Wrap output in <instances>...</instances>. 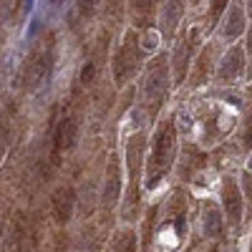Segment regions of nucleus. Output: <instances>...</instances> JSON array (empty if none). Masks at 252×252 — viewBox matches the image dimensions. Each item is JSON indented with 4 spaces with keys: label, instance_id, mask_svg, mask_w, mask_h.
Segmentation results:
<instances>
[{
    "label": "nucleus",
    "instance_id": "obj_1",
    "mask_svg": "<svg viewBox=\"0 0 252 252\" xmlns=\"http://www.w3.org/2000/svg\"><path fill=\"white\" fill-rule=\"evenodd\" d=\"M166 94H169V63H166V56H159L146 66L139 89V109L149 124L157 119L159 109L164 106Z\"/></svg>",
    "mask_w": 252,
    "mask_h": 252
},
{
    "label": "nucleus",
    "instance_id": "obj_2",
    "mask_svg": "<svg viewBox=\"0 0 252 252\" xmlns=\"http://www.w3.org/2000/svg\"><path fill=\"white\" fill-rule=\"evenodd\" d=\"M174 154H177V129H174V121L166 119L154 136L152 154L149 161H146V189H154L166 177V172L174 164Z\"/></svg>",
    "mask_w": 252,
    "mask_h": 252
},
{
    "label": "nucleus",
    "instance_id": "obj_3",
    "mask_svg": "<svg viewBox=\"0 0 252 252\" xmlns=\"http://www.w3.org/2000/svg\"><path fill=\"white\" fill-rule=\"evenodd\" d=\"M53 53H56V40L53 33H43L31 48L26 66H23V89L33 91L40 81H43L53 66Z\"/></svg>",
    "mask_w": 252,
    "mask_h": 252
},
{
    "label": "nucleus",
    "instance_id": "obj_4",
    "mask_svg": "<svg viewBox=\"0 0 252 252\" xmlns=\"http://www.w3.org/2000/svg\"><path fill=\"white\" fill-rule=\"evenodd\" d=\"M144 146H146V134H144V131H136L129 141H126V169H129V189H126L124 217H129V220L136 217V204H139V177H141Z\"/></svg>",
    "mask_w": 252,
    "mask_h": 252
},
{
    "label": "nucleus",
    "instance_id": "obj_5",
    "mask_svg": "<svg viewBox=\"0 0 252 252\" xmlns=\"http://www.w3.org/2000/svg\"><path fill=\"white\" fill-rule=\"evenodd\" d=\"M78 126H81V103H78V94L73 96L71 106L63 111V116L56 124V131H53V157H51V166L61 164V157L66 154L71 146L76 144L78 136Z\"/></svg>",
    "mask_w": 252,
    "mask_h": 252
},
{
    "label": "nucleus",
    "instance_id": "obj_6",
    "mask_svg": "<svg viewBox=\"0 0 252 252\" xmlns=\"http://www.w3.org/2000/svg\"><path fill=\"white\" fill-rule=\"evenodd\" d=\"M141 66V43H139V33L129 31L124 35L121 46L114 56V78L119 86H124Z\"/></svg>",
    "mask_w": 252,
    "mask_h": 252
},
{
    "label": "nucleus",
    "instance_id": "obj_7",
    "mask_svg": "<svg viewBox=\"0 0 252 252\" xmlns=\"http://www.w3.org/2000/svg\"><path fill=\"white\" fill-rule=\"evenodd\" d=\"M197 40H199V31H192V33H189V38L184 35V38L179 40V46L174 48V58H172V66H174V81H177V83L187 81L189 58H192V53H194V46H197Z\"/></svg>",
    "mask_w": 252,
    "mask_h": 252
},
{
    "label": "nucleus",
    "instance_id": "obj_8",
    "mask_svg": "<svg viewBox=\"0 0 252 252\" xmlns=\"http://www.w3.org/2000/svg\"><path fill=\"white\" fill-rule=\"evenodd\" d=\"M222 204H224V215L229 220V224L237 227L242 220V194H240V187L232 177H227L222 182Z\"/></svg>",
    "mask_w": 252,
    "mask_h": 252
},
{
    "label": "nucleus",
    "instance_id": "obj_9",
    "mask_svg": "<svg viewBox=\"0 0 252 252\" xmlns=\"http://www.w3.org/2000/svg\"><path fill=\"white\" fill-rule=\"evenodd\" d=\"M121 197V166L119 157H111L109 169H106V182H103V209H114V204Z\"/></svg>",
    "mask_w": 252,
    "mask_h": 252
},
{
    "label": "nucleus",
    "instance_id": "obj_10",
    "mask_svg": "<svg viewBox=\"0 0 252 252\" xmlns=\"http://www.w3.org/2000/svg\"><path fill=\"white\" fill-rule=\"evenodd\" d=\"M245 73V51L242 46H235L232 51H229L224 58H222V66H220V81H235Z\"/></svg>",
    "mask_w": 252,
    "mask_h": 252
},
{
    "label": "nucleus",
    "instance_id": "obj_11",
    "mask_svg": "<svg viewBox=\"0 0 252 252\" xmlns=\"http://www.w3.org/2000/svg\"><path fill=\"white\" fill-rule=\"evenodd\" d=\"M157 3L159 0H131V23L136 28H152L154 26V13H157Z\"/></svg>",
    "mask_w": 252,
    "mask_h": 252
},
{
    "label": "nucleus",
    "instance_id": "obj_12",
    "mask_svg": "<svg viewBox=\"0 0 252 252\" xmlns=\"http://www.w3.org/2000/svg\"><path fill=\"white\" fill-rule=\"evenodd\" d=\"M73 202H76V194H73V189L71 187H61L56 189V194H53V212H56V220L61 224H66L73 215Z\"/></svg>",
    "mask_w": 252,
    "mask_h": 252
},
{
    "label": "nucleus",
    "instance_id": "obj_13",
    "mask_svg": "<svg viewBox=\"0 0 252 252\" xmlns=\"http://www.w3.org/2000/svg\"><path fill=\"white\" fill-rule=\"evenodd\" d=\"M182 13H184V0H166L164 3V13H161V31H164V38L172 40L179 20H182Z\"/></svg>",
    "mask_w": 252,
    "mask_h": 252
},
{
    "label": "nucleus",
    "instance_id": "obj_14",
    "mask_svg": "<svg viewBox=\"0 0 252 252\" xmlns=\"http://www.w3.org/2000/svg\"><path fill=\"white\" fill-rule=\"evenodd\" d=\"M245 28V13H242V5H240V0H235V5L232 10H229V18H227V23H224V38L227 40H235Z\"/></svg>",
    "mask_w": 252,
    "mask_h": 252
},
{
    "label": "nucleus",
    "instance_id": "obj_15",
    "mask_svg": "<svg viewBox=\"0 0 252 252\" xmlns=\"http://www.w3.org/2000/svg\"><path fill=\"white\" fill-rule=\"evenodd\" d=\"M220 232H222V215L215 209V204H207V209H204V235L217 237Z\"/></svg>",
    "mask_w": 252,
    "mask_h": 252
},
{
    "label": "nucleus",
    "instance_id": "obj_16",
    "mask_svg": "<svg viewBox=\"0 0 252 252\" xmlns=\"http://www.w3.org/2000/svg\"><path fill=\"white\" fill-rule=\"evenodd\" d=\"M212 48H207L202 56H199V61H197V71H194V76H192V86H202L204 83V78L209 76V68H212Z\"/></svg>",
    "mask_w": 252,
    "mask_h": 252
},
{
    "label": "nucleus",
    "instance_id": "obj_17",
    "mask_svg": "<svg viewBox=\"0 0 252 252\" xmlns=\"http://www.w3.org/2000/svg\"><path fill=\"white\" fill-rule=\"evenodd\" d=\"M227 3L229 0H209V15H207V31L209 28H215L220 23V18L222 13L227 10Z\"/></svg>",
    "mask_w": 252,
    "mask_h": 252
},
{
    "label": "nucleus",
    "instance_id": "obj_18",
    "mask_svg": "<svg viewBox=\"0 0 252 252\" xmlns=\"http://www.w3.org/2000/svg\"><path fill=\"white\" fill-rule=\"evenodd\" d=\"M116 252H136V237H134V232H124L119 237Z\"/></svg>",
    "mask_w": 252,
    "mask_h": 252
},
{
    "label": "nucleus",
    "instance_id": "obj_19",
    "mask_svg": "<svg viewBox=\"0 0 252 252\" xmlns=\"http://www.w3.org/2000/svg\"><path fill=\"white\" fill-rule=\"evenodd\" d=\"M98 5H101V0H78V15L81 18H91Z\"/></svg>",
    "mask_w": 252,
    "mask_h": 252
},
{
    "label": "nucleus",
    "instance_id": "obj_20",
    "mask_svg": "<svg viewBox=\"0 0 252 252\" xmlns=\"http://www.w3.org/2000/svg\"><path fill=\"white\" fill-rule=\"evenodd\" d=\"M242 192L247 194V215L252 217V174H242Z\"/></svg>",
    "mask_w": 252,
    "mask_h": 252
},
{
    "label": "nucleus",
    "instance_id": "obj_21",
    "mask_svg": "<svg viewBox=\"0 0 252 252\" xmlns=\"http://www.w3.org/2000/svg\"><path fill=\"white\" fill-rule=\"evenodd\" d=\"M242 146L245 149H252V111L245 119V131H242Z\"/></svg>",
    "mask_w": 252,
    "mask_h": 252
},
{
    "label": "nucleus",
    "instance_id": "obj_22",
    "mask_svg": "<svg viewBox=\"0 0 252 252\" xmlns=\"http://www.w3.org/2000/svg\"><path fill=\"white\" fill-rule=\"evenodd\" d=\"M94 73H96V63L89 61L86 66H83V71H81V83H83V86H89V83L94 81Z\"/></svg>",
    "mask_w": 252,
    "mask_h": 252
},
{
    "label": "nucleus",
    "instance_id": "obj_23",
    "mask_svg": "<svg viewBox=\"0 0 252 252\" xmlns=\"http://www.w3.org/2000/svg\"><path fill=\"white\" fill-rule=\"evenodd\" d=\"M3 3H5V13L13 18L15 13H18V5H20V0H3Z\"/></svg>",
    "mask_w": 252,
    "mask_h": 252
},
{
    "label": "nucleus",
    "instance_id": "obj_24",
    "mask_svg": "<svg viewBox=\"0 0 252 252\" xmlns=\"http://www.w3.org/2000/svg\"><path fill=\"white\" fill-rule=\"evenodd\" d=\"M247 56L252 58V28L247 31Z\"/></svg>",
    "mask_w": 252,
    "mask_h": 252
},
{
    "label": "nucleus",
    "instance_id": "obj_25",
    "mask_svg": "<svg viewBox=\"0 0 252 252\" xmlns=\"http://www.w3.org/2000/svg\"><path fill=\"white\" fill-rule=\"evenodd\" d=\"M121 3H124V0H111V8H114V10H119V8H121Z\"/></svg>",
    "mask_w": 252,
    "mask_h": 252
},
{
    "label": "nucleus",
    "instance_id": "obj_26",
    "mask_svg": "<svg viewBox=\"0 0 252 252\" xmlns=\"http://www.w3.org/2000/svg\"><path fill=\"white\" fill-rule=\"evenodd\" d=\"M247 10L252 13V0H247Z\"/></svg>",
    "mask_w": 252,
    "mask_h": 252
},
{
    "label": "nucleus",
    "instance_id": "obj_27",
    "mask_svg": "<svg viewBox=\"0 0 252 252\" xmlns=\"http://www.w3.org/2000/svg\"><path fill=\"white\" fill-rule=\"evenodd\" d=\"M250 166H252V161H250Z\"/></svg>",
    "mask_w": 252,
    "mask_h": 252
},
{
    "label": "nucleus",
    "instance_id": "obj_28",
    "mask_svg": "<svg viewBox=\"0 0 252 252\" xmlns=\"http://www.w3.org/2000/svg\"><path fill=\"white\" fill-rule=\"evenodd\" d=\"M250 252H252V250H250Z\"/></svg>",
    "mask_w": 252,
    "mask_h": 252
}]
</instances>
